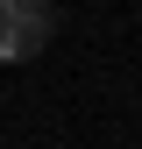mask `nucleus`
Segmentation results:
<instances>
[{
	"instance_id": "f257e3e1",
	"label": "nucleus",
	"mask_w": 142,
	"mask_h": 149,
	"mask_svg": "<svg viewBox=\"0 0 142 149\" xmlns=\"http://www.w3.org/2000/svg\"><path fill=\"white\" fill-rule=\"evenodd\" d=\"M57 36V0H0V64H29Z\"/></svg>"
}]
</instances>
